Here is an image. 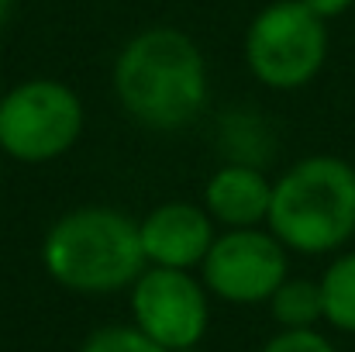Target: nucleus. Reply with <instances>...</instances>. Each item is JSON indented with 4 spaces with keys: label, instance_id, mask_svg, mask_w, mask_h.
Listing matches in <instances>:
<instances>
[{
    "label": "nucleus",
    "instance_id": "2eb2a0df",
    "mask_svg": "<svg viewBox=\"0 0 355 352\" xmlns=\"http://www.w3.org/2000/svg\"><path fill=\"white\" fill-rule=\"evenodd\" d=\"M307 10H314L318 17H324V21H331V17H342L345 10H352L355 0H300Z\"/></svg>",
    "mask_w": 355,
    "mask_h": 352
},
{
    "label": "nucleus",
    "instance_id": "ddd939ff",
    "mask_svg": "<svg viewBox=\"0 0 355 352\" xmlns=\"http://www.w3.org/2000/svg\"><path fill=\"white\" fill-rule=\"evenodd\" d=\"M80 352H169V349L152 342L135 325H104V328L87 335V342L80 346Z\"/></svg>",
    "mask_w": 355,
    "mask_h": 352
},
{
    "label": "nucleus",
    "instance_id": "20e7f679",
    "mask_svg": "<svg viewBox=\"0 0 355 352\" xmlns=\"http://www.w3.org/2000/svg\"><path fill=\"white\" fill-rule=\"evenodd\" d=\"M328 21L307 10L300 0L266 3L245 28L241 56L248 73L279 94L304 90L328 62Z\"/></svg>",
    "mask_w": 355,
    "mask_h": 352
},
{
    "label": "nucleus",
    "instance_id": "f257e3e1",
    "mask_svg": "<svg viewBox=\"0 0 355 352\" xmlns=\"http://www.w3.org/2000/svg\"><path fill=\"white\" fill-rule=\"evenodd\" d=\"M111 87L121 111L145 131H183L211 101V73L200 45L169 24L141 28L121 45Z\"/></svg>",
    "mask_w": 355,
    "mask_h": 352
},
{
    "label": "nucleus",
    "instance_id": "4468645a",
    "mask_svg": "<svg viewBox=\"0 0 355 352\" xmlns=\"http://www.w3.org/2000/svg\"><path fill=\"white\" fill-rule=\"evenodd\" d=\"M262 352H338L321 332H314V328H300V332H279V335H272Z\"/></svg>",
    "mask_w": 355,
    "mask_h": 352
},
{
    "label": "nucleus",
    "instance_id": "7ed1b4c3",
    "mask_svg": "<svg viewBox=\"0 0 355 352\" xmlns=\"http://www.w3.org/2000/svg\"><path fill=\"white\" fill-rule=\"evenodd\" d=\"M266 228L286 252L328 255L355 235V166L342 156H307L272 180Z\"/></svg>",
    "mask_w": 355,
    "mask_h": 352
},
{
    "label": "nucleus",
    "instance_id": "dca6fc26",
    "mask_svg": "<svg viewBox=\"0 0 355 352\" xmlns=\"http://www.w3.org/2000/svg\"><path fill=\"white\" fill-rule=\"evenodd\" d=\"M14 10H17V0H0V31H3V28L10 24Z\"/></svg>",
    "mask_w": 355,
    "mask_h": 352
},
{
    "label": "nucleus",
    "instance_id": "6e6552de",
    "mask_svg": "<svg viewBox=\"0 0 355 352\" xmlns=\"http://www.w3.org/2000/svg\"><path fill=\"white\" fill-rule=\"evenodd\" d=\"M138 238L148 266L200 269L207 249L218 238V225L197 201H162L138 218Z\"/></svg>",
    "mask_w": 355,
    "mask_h": 352
},
{
    "label": "nucleus",
    "instance_id": "0eeeda50",
    "mask_svg": "<svg viewBox=\"0 0 355 352\" xmlns=\"http://www.w3.org/2000/svg\"><path fill=\"white\" fill-rule=\"evenodd\" d=\"M286 276L290 252L266 225L218 232L214 245L200 262V280L207 294L235 308L269 304V297Z\"/></svg>",
    "mask_w": 355,
    "mask_h": 352
},
{
    "label": "nucleus",
    "instance_id": "423d86ee",
    "mask_svg": "<svg viewBox=\"0 0 355 352\" xmlns=\"http://www.w3.org/2000/svg\"><path fill=\"white\" fill-rule=\"evenodd\" d=\"M131 325L169 352L197 349L211 325V294L193 269L145 266L128 287Z\"/></svg>",
    "mask_w": 355,
    "mask_h": 352
},
{
    "label": "nucleus",
    "instance_id": "f8f14e48",
    "mask_svg": "<svg viewBox=\"0 0 355 352\" xmlns=\"http://www.w3.org/2000/svg\"><path fill=\"white\" fill-rule=\"evenodd\" d=\"M321 297H324V321L338 332L355 335V249L331 259V266L321 276Z\"/></svg>",
    "mask_w": 355,
    "mask_h": 352
},
{
    "label": "nucleus",
    "instance_id": "9d476101",
    "mask_svg": "<svg viewBox=\"0 0 355 352\" xmlns=\"http://www.w3.org/2000/svg\"><path fill=\"white\" fill-rule=\"evenodd\" d=\"M214 145L221 152V162H241L266 169L276 156V135L269 121L252 108H232L228 115L218 117Z\"/></svg>",
    "mask_w": 355,
    "mask_h": 352
},
{
    "label": "nucleus",
    "instance_id": "f3484780",
    "mask_svg": "<svg viewBox=\"0 0 355 352\" xmlns=\"http://www.w3.org/2000/svg\"><path fill=\"white\" fill-rule=\"evenodd\" d=\"M187 352H197V349H187Z\"/></svg>",
    "mask_w": 355,
    "mask_h": 352
},
{
    "label": "nucleus",
    "instance_id": "1a4fd4ad",
    "mask_svg": "<svg viewBox=\"0 0 355 352\" xmlns=\"http://www.w3.org/2000/svg\"><path fill=\"white\" fill-rule=\"evenodd\" d=\"M200 204L221 232L262 228L269 218V204H272V180L259 166L221 162L207 176Z\"/></svg>",
    "mask_w": 355,
    "mask_h": 352
},
{
    "label": "nucleus",
    "instance_id": "9b49d317",
    "mask_svg": "<svg viewBox=\"0 0 355 352\" xmlns=\"http://www.w3.org/2000/svg\"><path fill=\"white\" fill-rule=\"evenodd\" d=\"M269 311L272 321L283 332H300V328H314L318 321H324V297H321V280H307V276H286L276 294L269 297Z\"/></svg>",
    "mask_w": 355,
    "mask_h": 352
},
{
    "label": "nucleus",
    "instance_id": "39448f33",
    "mask_svg": "<svg viewBox=\"0 0 355 352\" xmlns=\"http://www.w3.org/2000/svg\"><path fill=\"white\" fill-rule=\"evenodd\" d=\"M83 97L52 76H31L0 94V152L24 166H45L80 145Z\"/></svg>",
    "mask_w": 355,
    "mask_h": 352
},
{
    "label": "nucleus",
    "instance_id": "f03ea898",
    "mask_svg": "<svg viewBox=\"0 0 355 352\" xmlns=\"http://www.w3.org/2000/svg\"><path fill=\"white\" fill-rule=\"evenodd\" d=\"M45 273L73 294H118L128 290L145 262L138 218L111 204H83L59 215L42 238Z\"/></svg>",
    "mask_w": 355,
    "mask_h": 352
}]
</instances>
